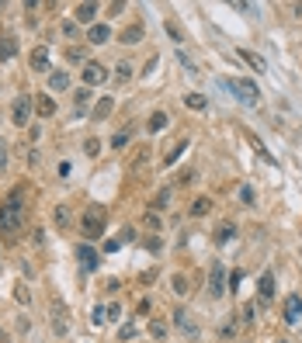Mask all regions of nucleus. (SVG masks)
Returning <instances> with one entry per match:
<instances>
[{
  "label": "nucleus",
  "instance_id": "f257e3e1",
  "mask_svg": "<svg viewBox=\"0 0 302 343\" xmlns=\"http://www.w3.org/2000/svg\"><path fill=\"white\" fill-rule=\"evenodd\" d=\"M21 218H24V191L14 187L11 194L4 198V205H0V233L14 236L21 229Z\"/></svg>",
  "mask_w": 302,
  "mask_h": 343
},
{
  "label": "nucleus",
  "instance_id": "f03ea898",
  "mask_svg": "<svg viewBox=\"0 0 302 343\" xmlns=\"http://www.w3.org/2000/svg\"><path fill=\"white\" fill-rule=\"evenodd\" d=\"M219 87H226L230 94H236L240 104H257V101H260V90H257V84H250V80H233V76H222Z\"/></svg>",
  "mask_w": 302,
  "mask_h": 343
},
{
  "label": "nucleus",
  "instance_id": "7ed1b4c3",
  "mask_svg": "<svg viewBox=\"0 0 302 343\" xmlns=\"http://www.w3.org/2000/svg\"><path fill=\"white\" fill-rule=\"evenodd\" d=\"M49 316H52V333L56 336H66L70 333V312H66V305H63V298H52V305H49Z\"/></svg>",
  "mask_w": 302,
  "mask_h": 343
},
{
  "label": "nucleus",
  "instance_id": "20e7f679",
  "mask_svg": "<svg viewBox=\"0 0 302 343\" xmlns=\"http://www.w3.org/2000/svg\"><path fill=\"white\" fill-rule=\"evenodd\" d=\"M104 233V212L94 205V208H87V215H84V236L87 239H97Z\"/></svg>",
  "mask_w": 302,
  "mask_h": 343
},
{
  "label": "nucleus",
  "instance_id": "39448f33",
  "mask_svg": "<svg viewBox=\"0 0 302 343\" xmlns=\"http://www.w3.org/2000/svg\"><path fill=\"white\" fill-rule=\"evenodd\" d=\"M28 118H31V97L21 94V97H14V104H11V122H14L18 129H24Z\"/></svg>",
  "mask_w": 302,
  "mask_h": 343
},
{
  "label": "nucleus",
  "instance_id": "423d86ee",
  "mask_svg": "<svg viewBox=\"0 0 302 343\" xmlns=\"http://www.w3.org/2000/svg\"><path fill=\"white\" fill-rule=\"evenodd\" d=\"M209 295H226V267L222 263H215L212 271H209Z\"/></svg>",
  "mask_w": 302,
  "mask_h": 343
},
{
  "label": "nucleus",
  "instance_id": "0eeeda50",
  "mask_svg": "<svg viewBox=\"0 0 302 343\" xmlns=\"http://www.w3.org/2000/svg\"><path fill=\"white\" fill-rule=\"evenodd\" d=\"M285 322L288 326H299L302 322V298L299 295H288L285 298Z\"/></svg>",
  "mask_w": 302,
  "mask_h": 343
},
{
  "label": "nucleus",
  "instance_id": "6e6552de",
  "mask_svg": "<svg viewBox=\"0 0 302 343\" xmlns=\"http://www.w3.org/2000/svg\"><path fill=\"white\" fill-rule=\"evenodd\" d=\"M108 80V69L101 66V63H87L84 66V84L87 87H97V84H104Z\"/></svg>",
  "mask_w": 302,
  "mask_h": 343
},
{
  "label": "nucleus",
  "instance_id": "1a4fd4ad",
  "mask_svg": "<svg viewBox=\"0 0 302 343\" xmlns=\"http://www.w3.org/2000/svg\"><path fill=\"white\" fill-rule=\"evenodd\" d=\"M108 38H111V28H108V24H91V28H87V42H94V45H104Z\"/></svg>",
  "mask_w": 302,
  "mask_h": 343
},
{
  "label": "nucleus",
  "instance_id": "9d476101",
  "mask_svg": "<svg viewBox=\"0 0 302 343\" xmlns=\"http://www.w3.org/2000/svg\"><path fill=\"white\" fill-rule=\"evenodd\" d=\"M31 69H49V45H39V49H31Z\"/></svg>",
  "mask_w": 302,
  "mask_h": 343
},
{
  "label": "nucleus",
  "instance_id": "9b49d317",
  "mask_svg": "<svg viewBox=\"0 0 302 343\" xmlns=\"http://www.w3.org/2000/svg\"><path fill=\"white\" fill-rule=\"evenodd\" d=\"M94 14H97V4H80L77 11H73V21H77V24H91Z\"/></svg>",
  "mask_w": 302,
  "mask_h": 343
},
{
  "label": "nucleus",
  "instance_id": "f8f14e48",
  "mask_svg": "<svg viewBox=\"0 0 302 343\" xmlns=\"http://www.w3.org/2000/svg\"><path fill=\"white\" fill-rule=\"evenodd\" d=\"M240 59H243L250 69H257V73H268V63H264L257 52H250V49H240Z\"/></svg>",
  "mask_w": 302,
  "mask_h": 343
},
{
  "label": "nucleus",
  "instance_id": "ddd939ff",
  "mask_svg": "<svg viewBox=\"0 0 302 343\" xmlns=\"http://www.w3.org/2000/svg\"><path fill=\"white\" fill-rule=\"evenodd\" d=\"M77 257H80V263L87 267V271H94V267H97V253H94V246H77Z\"/></svg>",
  "mask_w": 302,
  "mask_h": 343
},
{
  "label": "nucleus",
  "instance_id": "4468645a",
  "mask_svg": "<svg viewBox=\"0 0 302 343\" xmlns=\"http://www.w3.org/2000/svg\"><path fill=\"white\" fill-rule=\"evenodd\" d=\"M233 236H236V225H233V222H222V225L215 229V243H230Z\"/></svg>",
  "mask_w": 302,
  "mask_h": 343
},
{
  "label": "nucleus",
  "instance_id": "2eb2a0df",
  "mask_svg": "<svg viewBox=\"0 0 302 343\" xmlns=\"http://www.w3.org/2000/svg\"><path fill=\"white\" fill-rule=\"evenodd\" d=\"M70 87V76L63 73V69H56L52 76H49V90H66Z\"/></svg>",
  "mask_w": 302,
  "mask_h": 343
},
{
  "label": "nucleus",
  "instance_id": "dca6fc26",
  "mask_svg": "<svg viewBox=\"0 0 302 343\" xmlns=\"http://www.w3.org/2000/svg\"><path fill=\"white\" fill-rule=\"evenodd\" d=\"M275 295V274H260V298H271Z\"/></svg>",
  "mask_w": 302,
  "mask_h": 343
},
{
  "label": "nucleus",
  "instance_id": "f3484780",
  "mask_svg": "<svg viewBox=\"0 0 302 343\" xmlns=\"http://www.w3.org/2000/svg\"><path fill=\"white\" fill-rule=\"evenodd\" d=\"M146 129H149V132H160V129H167V114H163V111H157V114H149V122H146Z\"/></svg>",
  "mask_w": 302,
  "mask_h": 343
},
{
  "label": "nucleus",
  "instance_id": "a211bd4d",
  "mask_svg": "<svg viewBox=\"0 0 302 343\" xmlns=\"http://www.w3.org/2000/svg\"><path fill=\"white\" fill-rule=\"evenodd\" d=\"M209 208H212V201H209V198H195V201H191V215H195V218L209 215Z\"/></svg>",
  "mask_w": 302,
  "mask_h": 343
},
{
  "label": "nucleus",
  "instance_id": "6ab92c4d",
  "mask_svg": "<svg viewBox=\"0 0 302 343\" xmlns=\"http://www.w3.org/2000/svg\"><path fill=\"white\" fill-rule=\"evenodd\" d=\"M184 104H187V107H195V111H205V107H209V101H205L202 94H187Z\"/></svg>",
  "mask_w": 302,
  "mask_h": 343
},
{
  "label": "nucleus",
  "instance_id": "aec40b11",
  "mask_svg": "<svg viewBox=\"0 0 302 343\" xmlns=\"http://www.w3.org/2000/svg\"><path fill=\"white\" fill-rule=\"evenodd\" d=\"M174 319H177V326H181V333H184V336H195V333H198V329H195V322H187V316H184V312H177Z\"/></svg>",
  "mask_w": 302,
  "mask_h": 343
},
{
  "label": "nucleus",
  "instance_id": "412c9836",
  "mask_svg": "<svg viewBox=\"0 0 302 343\" xmlns=\"http://www.w3.org/2000/svg\"><path fill=\"white\" fill-rule=\"evenodd\" d=\"M18 52V45H14V38H0V59H11Z\"/></svg>",
  "mask_w": 302,
  "mask_h": 343
},
{
  "label": "nucleus",
  "instance_id": "4be33fe9",
  "mask_svg": "<svg viewBox=\"0 0 302 343\" xmlns=\"http://www.w3.org/2000/svg\"><path fill=\"white\" fill-rule=\"evenodd\" d=\"M184 152H187V142H177V149H174V152H170V156L163 160V167H174V163H177V160L184 156Z\"/></svg>",
  "mask_w": 302,
  "mask_h": 343
},
{
  "label": "nucleus",
  "instance_id": "5701e85b",
  "mask_svg": "<svg viewBox=\"0 0 302 343\" xmlns=\"http://www.w3.org/2000/svg\"><path fill=\"white\" fill-rule=\"evenodd\" d=\"M52 111H56V101L52 97H39V114H42V118H49Z\"/></svg>",
  "mask_w": 302,
  "mask_h": 343
},
{
  "label": "nucleus",
  "instance_id": "b1692460",
  "mask_svg": "<svg viewBox=\"0 0 302 343\" xmlns=\"http://www.w3.org/2000/svg\"><path fill=\"white\" fill-rule=\"evenodd\" d=\"M56 225H59V229L70 225V208H66V205H56Z\"/></svg>",
  "mask_w": 302,
  "mask_h": 343
},
{
  "label": "nucleus",
  "instance_id": "393cba45",
  "mask_svg": "<svg viewBox=\"0 0 302 343\" xmlns=\"http://www.w3.org/2000/svg\"><path fill=\"white\" fill-rule=\"evenodd\" d=\"M111 111V97H104V101H97V107H94V122H101L104 114Z\"/></svg>",
  "mask_w": 302,
  "mask_h": 343
},
{
  "label": "nucleus",
  "instance_id": "a878e982",
  "mask_svg": "<svg viewBox=\"0 0 302 343\" xmlns=\"http://www.w3.org/2000/svg\"><path fill=\"white\" fill-rule=\"evenodd\" d=\"M87 104H91V90H80L77 94V114H87Z\"/></svg>",
  "mask_w": 302,
  "mask_h": 343
},
{
  "label": "nucleus",
  "instance_id": "bb28decb",
  "mask_svg": "<svg viewBox=\"0 0 302 343\" xmlns=\"http://www.w3.org/2000/svg\"><path fill=\"white\" fill-rule=\"evenodd\" d=\"M122 38H125V42H129V45H136V42H139V38H142V28L136 24V28H129V31L122 35Z\"/></svg>",
  "mask_w": 302,
  "mask_h": 343
},
{
  "label": "nucleus",
  "instance_id": "cd10ccee",
  "mask_svg": "<svg viewBox=\"0 0 302 343\" xmlns=\"http://www.w3.org/2000/svg\"><path fill=\"white\" fill-rule=\"evenodd\" d=\"M77 31H80L77 21H63V35H66V38H77Z\"/></svg>",
  "mask_w": 302,
  "mask_h": 343
},
{
  "label": "nucleus",
  "instance_id": "c85d7f7f",
  "mask_svg": "<svg viewBox=\"0 0 302 343\" xmlns=\"http://www.w3.org/2000/svg\"><path fill=\"white\" fill-rule=\"evenodd\" d=\"M240 201H243V205H254V201H257L254 187H240Z\"/></svg>",
  "mask_w": 302,
  "mask_h": 343
},
{
  "label": "nucleus",
  "instance_id": "c756f323",
  "mask_svg": "<svg viewBox=\"0 0 302 343\" xmlns=\"http://www.w3.org/2000/svg\"><path fill=\"white\" fill-rule=\"evenodd\" d=\"M170 284H174V291H177V295H187V281H184L181 274H177V278H174Z\"/></svg>",
  "mask_w": 302,
  "mask_h": 343
},
{
  "label": "nucleus",
  "instance_id": "7c9ffc66",
  "mask_svg": "<svg viewBox=\"0 0 302 343\" xmlns=\"http://www.w3.org/2000/svg\"><path fill=\"white\" fill-rule=\"evenodd\" d=\"M132 336H136V326H132V322H125V326L118 329V340H132Z\"/></svg>",
  "mask_w": 302,
  "mask_h": 343
},
{
  "label": "nucleus",
  "instance_id": "2f4dec72",
  "mask_svg": "<svg viewBox=\"0 0 302 343\" xmlns=\"http://www.w3.org/2000/svg\"><path fill=\"white\" fill-rule=\"evenodd\" d=\"M250 142H254V149L260 152V156H264V160H271V152H268V149H264V142H260L257 135H250Z\"/></svg>",
  "mask_w": 302,
  "mask_h": 343
},
{
  "label": "nucleus",
  "instance_id": "473e14b6",
  "mask_svg": "<svg viewBox=\"0 0 302 343\" xmlns=\"http://www.w3.org/2000/svg\"><path fill=\"white\" fill-rule=\"evenodd\" d=\"M4 170H7V142L0 139V173H4Z\"/></svg>",
  "mask_w": 302,
  "mask_h": 343
},
{
  "label": "nucleus",
  "instance_id": "72a5a7b5",
  "mask_svg": "<svg viewBox=\"0 0 302 343\" xmlns=\"http://www.w3.org/2000/svg\"><path fill=\"white\" fill-rule=\"evenodd\" d=\"M84 149H87V156H97V149H101V142H97V139H87V142H84Z\"/></svg>",
  "mask_w": 302,
  "mask_h": 343
},
{
  "label": "nucleus",
  "instance_id": "f704fd0d",
  "mask_svg": "<svg viewBox=\"0 0 302 343\" xmlns=\"http://www.w3.org/2000/svg\"><path fill=\"white\" fill-rule=\"evenodd\" d=\"M149 333H153V336H157V340H160V336H163V333H167V326H163V322H149Z\"/></svg>",
  "mask_w": 302,
  "mask_h": 343
},
{
  "label": "nucleus",
  "instance_id": "c9c22d12",
  "mask_svg": "<svg viewBox=\"0 0 302 343\" xmlns=\"http://www.w3.org/2000/svg\"><path fill=\"white\" fill-rule=\"evenodd\" d=\"M125 142H129V132H118V135H115V139H111V146H115V149H122V146H125Z\"/></svg>",
  "mask_w": 302,
  "mask_h": 343
},
{
  "label": "nucleus",
  "instance_id": "e433bc0d",
  "mask_svg": "<svg viewBox=\"0 0 302 343\" xmlns=\"http://www.w3.org/2000/svg\"><path fill=\"white\" fill-rule=\"evenodd\" d=\"M129 76H132V66L122 63V66H118V80H129Z\"/></svg>",
  "mask_w": 302,
  "mask_h": 343
},
{
  "label": "nucleus",
  "instance_id": "4c0bfd02",
  "mask_svg": "<svg viewBox=\"0 0 302 343\" xmlns=\"http://www.w3.org/2000/svg\"><path fill=\"white\" fill-rule=\"evenodd\" d=\"M18 301H24V305L31 301V295H28V288H24V284H18Z\"/></svg>",
  "mask_w": 302,
  "mask_h": 343
},
{
  "label": "nucleus",
  "instance_id": "58836bf2",
  "mask_svg": "<svg viewBox=\"0 0 302 343\" xmlns=\"http://www.w3.org/2000/svg\"><path fill=\"white\" fill-rule=\"evenodd\" d=\"M292 11H295V18H302V4H295V7H292Z\"/></svg>",
  "mask_w": 302,
  "mask_h": 343
},
{
  "label": "nucleus",
  "instance_id": "ea45409f",
  "mask_svg": "<svg viewBox=\"0 0 302 343\" xmlns=\"http://www.w3.org/2000/svg\"><path fill=\"white\" fill-rule=\"evenodd\" d=\"M0 340H4V333H0Z\"/></svg>",
  "mask_w": 302,
  "mask_h": 343
}]
</instances>
